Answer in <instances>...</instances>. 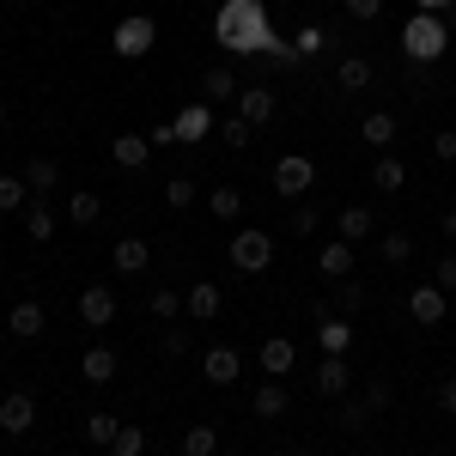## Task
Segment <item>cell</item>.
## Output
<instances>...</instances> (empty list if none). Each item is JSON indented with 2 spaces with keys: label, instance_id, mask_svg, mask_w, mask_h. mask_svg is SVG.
Masks as SVG:
<instances>
[{
  "label": "cell",
  "instance_id": "cell-46",
  "mask_svg": "<svg viewBox=\"0 0 456 456\" xmlns=\"http://www.w3.org/2000/svg\"><path fill=\"white\" fill-rule=\"evenodd\" d=\"M432 286H444V292H456V256H444V262H438V274H432Z\"/></svg>",
  "mask_w": 456,
  "mask_h": 456
},
{
  "label": "cell",
  "instance_id": "cell-10",
  "mask_svg": "<svg viewBox=\"0 0 456 456\" xmlns=\"http://www.w3.org/2000/svg\"><path fill=\"white\" fill-rule=\"evenodd\" d=\"M292 365H298V347H292L286 335H268V341H262V371H268V378H286Z\"/></svg>",
  "mask_w": 456,
  "mask_h": 456
},
{
  "label": "cell",
  "instance_id": "cell-13",
  "mask_svg": "<svg viewBox=\"0 0 456 456\" xmlns=\"http://www.w3.org/2000/svg\"><path fill=\"white\" fill-rule=\"evenodd\" d=\"M347 384H353L347 359H341V353H329V359L316 365V389H322V395H347Z\"/></svg>",
  "mask_w": 456,
  "mask_h": 456
},
{
  "label": "cell",
  "instance_id": "cell-8",
  "mask_svg": "<svg viewBox=\"0 0 456 456\" xmlns=\"http://www.w3.org/2000/svg\"><path fill=\"white\" fill-rule=\"evenodd\" d=\"M79 316H86L92 329H110V322H116V292H110V286H86V292H79Z\"/></svg>",
  "mask_w": 456,
  "mask_h": 456
},
{
  "label": "cell",
  "instance_id": "cell-41",
  "mask_svg": "<svg viewBox=\"0 0 456 456\" xmlns=\"http://www.w3.org/2000/svg\"><path fill=\"white\" fill-rule=\"evenodd\" d=\"M389 402H395V389H389L384 378H371V384H365V408H371V414H384Z\"/></svg>",
  "mask_w": 456,
  "mask_h": 456
},
{
  "label": "cell",
  "instance_id": "cell-23",
  "mask_svg": "<svg viewBox=\"0 0 456 456\" xmlns=\"http://www.w3.org/2000/svg\"><path fill=\"white\" fill-rule=\"evenodd\" d=\"M79 371H86V384H110V378H116V353H110V347H92L86 359H79Z\"/></svg>",
  "mask_w": 456,
  "mask_h": 456
},
{
  "label": "cell",
  "instance_id": "cell-12",
  "mask_svg": "<svg viewBox=\"0 0 456 456\" xmlns=\"http://www.w3.org/2000/svg\"><path fill=\"white\" fill-rule=\"evenodd\" d=\"M201 371H208L213 384L225 389V384H238V371H244V359H238L232 347H208V359H201Z\"/></svg>",
  "mask_w": 456,
  "mask_h": 456
},
{
  "label": "cell",
  "instance_id": "cell-25",
  "mask_svg": "<svg viewBox=\"0 0 456 456\" xmlns=\"http://www.w3.org/2000/svg\"><path fill=\"white\" fill-rule=\"evenodd\" d=\"M335 79H341V92H365V86H371V61H365V55H347V61L335 68Z\"/></svg>",
  "mask_w": 456,
  "mask_h": 456
},
{
  "label": "cell",
  "instance_id": "cell-27",
  "mask_svg": "<svg viewBox=\"0 0 456 456\" xmlns=\"http://www.w3.org/2000/svg\"><path fill=\"white\" fill-rule=\"evenodd\" d=\"M98 213H104V201H98L92 189H79V195H68V219H73V225H92Z\"/></svg>",
  "mask_w": 456,
  "mask_h": 456
},
{
  "label": "cell",
  "instance_id": "cell-38",
  "mask_svg": "<svg viewBox=\"0 0 456 456\" xmlns=\"http://www.w3.org/2000/svg\"><path fill=\"white\" fill-rule=\"evenodd\" d=\"M176 311H183V292L159 286V292H152V316H159V322H176Z\"/></svg>",
  "mask_w": 456,
  "mask_h": 456
},
{
  "label": "cell",
  "instance_id": "cell-40",
  "mask_svg": "<svg viewBox=\"0 0 456 456\" xmlns=\"http://www.w3.org/2000/svg\"><path fill=\"white\" fill-rule=\"evenodd\" d=\"M165 201H171V208H189V201H195V176H171V183H165Z\"/></svg>",
  "mask_w": 456,
  "mask_h": 456
},
{
  "label": "cell",
  "instance_id": "cell-33",
  "mask_svg": "<svg viewBox=\"0 0 456 456\" xmlns=\"http://www.w3.org/2000/svg\"><path fill=\"white\" fill-rule=\"evenodd\" d=\"M238 213H244V195H238L232 183H219V189H213V219H238Z\"/></svg>",
  "mask_w": 456,
  "mask_h": 456
},
{
  "label": "cell",
  "instance_id": "cell-7",
  "mask_svg": "<svg viewBox=\"0 0 456 456\" xmlns=\"http://www.w3.org/2000/svg\"><path fill=\"white\" fill-rule=\"evenodd\" d=\"M208 134H213V104H189V110L171 122V141H183V146L208 141Z\"/></svg>",
  "mask_w": 456,
  "mask_h": 456
},
{
  "label": "cell",
  "instance_id": "cell-36",
  "mask_svg": "<svg viewBox=\"0 0 456 456\" xmlns=\"http://www.w3.org/2000/svg\"><path fill=\"white\" fill-rule=\"evenodd\" d=\"M359 305H365V286H359V281H341V286H335V316H353Z\"/></svg>",
  "mask_w": 456,
  "mask_h": 456
},
{
  "label": "cell",
  "instance_id": "cell-32",
  "mask_svg": "<svg viewBox=\"0 0 456 456\" xmlns=\"http://www.w3.org/2000/svg\"><path fill=\"white\" fill-rule=\"evenodd\" d=\"M116 432H122V420H116V414H92V420H86V438H92V444H116Z\"/></svg>",
  "mask_w": 456,
  "mask_h": 456
},
{
  "label": "cell",
  "instance_id": "cell-1",
  "mask_svg": "<svg viewBox=\"0 0 456 456\" xmlns=\"http://www.w3.org/2000/svg\"><path fill=\"white\" fill-rule=\"evenodd\" d=\"M213 37H219L232 55H268V49L281 43L274 25H268V6H262V0H219Z\"/></svg>",
  "mask_w": 456,
  "mask_h": 456
},
{
  "label": "cell",
  "instance_id": "cell-24",
  "mask_svg": "<svg viewBox=\"0 0 456 456\" xmlns=\"http://www.w3.org/2000/svg\"><path fill=\"white\" fill-rule=\"evenodd\" d=\"M286 402H292V395H286V384H262V389H256V420H281Z\"/></svg>",
  "mask_w": 456,
  "mask_h": 456
},
{
  "label": "cell",
  "instance_id": "cell-34",
  "mask_svg": "<svg viewBox=\"0 0 456 456\" xmlns=\"http://www.w3.org/2000/svg\"><path fill=\"white\" fill-rule=\"evenodd\" d=\"M213 444H219V432H213V426H189V438H183V456H213Z\"/></svg>",
  "mask_w": 456,
  "mask_h": 456
},
{
  "label": "cell",
  "instance_id": "cell-6",
  "mask_svg": "<svg viewBox=\"0 0 456 456\" xmlns=\"http://www.w3.org/2000/svg\"><path fill=\"white\" fill-rule=\"evenodd\" d=\"M444 311H451V292H444V286H414V292H408V316L426 322V329L444 322Z\"/></svg>",
  "mask_w": 456,
  "mask_h": 456
},
{
  "label": "cell",
  "instance_id": "cell-26",
  "mask_svg": "<svg viewBox=\"0 0 456 456\" xmlns=\"http://www.w3.org/2000/svg\"><path fill=\"white\" fill-rule=\"evenodd\" d=\"M25 183H31V195H49V189L61 183V171H55V159H31V165H25Z\"/></svg>",
  "mask_w": 456,
  "mask_h": 456
},
{
  "label": "cell",
  "instance_id": "cell-50",
  "mask_svg": "<svg viewBox=\"0 0 456 456\" xmlns=\"http://www.w3.org/2000/svg\"><path fill=\"white\" fill-rule=\"evenodd\" d=\"M444 238H451V244H456V208L444 213Z\"/></svg>",
  "mask_w": 456,
  "mask_h": 456
},
{
  "label": "cell",
  "instance_id": "cell-5",
  "mask_svg": "<svg viewBox=\"0 0 456 456\" xmlns=\"http://www.w3.org/2000/svg\"><path fill=\"white\" fill-rule=\"evenodd\" d=\"M232 262H238L244 274H262V268L274 262V238H268V232H238V238H232Z\"/></svg>",
  "mask_w": 456,
  "mask_h": 456
},
{
  "label": "cell",
  "instance_id": "cell-19",
  "mask_svg": "<svg viewBox=\"0 0 456 456\" xmlns=\"http://www.w3.org/2000/svg\"><path fill=\"white\" fill-rule=\"evenodd\" d=\"M359 141L365 146H389L395 141V116H389V110H371V116L359 122Z\"/></svg>",
  "mask_w": 456,
  "mask_h": 456
},
{
  "label": "cell",
  "instance_id": "cell-9",
  "mask_svg": "<svg viewBox=\"0 0 456 456\" xmlns=\"http://www.w3.org/2000/svg\"><path fill=\"white\" fill-rule=\"evenodd\" d=\"M238 116H244L249 128L274 122V92H268V86H249V92H238Z\"/></svg>",
  "mask_w": 456,
  "mask_h": 456
},
{
  "label": "cell",
  "instance_id": "cell-15",
  "mask_svg": "<svg viewBox=\"0 0 456 456\" xmlns=\"http://www.w3.org/2000/svg\"><path fill=\"white\" fill-rule=\"evenodd\" d=\"M316 268H322L329 281H347V274H353V244H347V238L322 244V256H316Z\"/></svg>",
  "mask_w": 456,
  "mask_h": 456
},
{
  "label": "cell",
  "instance_id": "cell-48",
  "mask_svg": "<svg viewBox=\"0 0 456 456\" xmlns=\"http://www.w3.org/2000/svg\"><path fill=\"white\" fill-rule=\"evenodd\" d=\"M438 402H444V408L456 414V378H451V384H438Z\"/></svg>",
  "mask_w": 456,
  "mask_h": 456
},
{
  "label": "cell",
  "instance_id": "cell-45",
  "mask_svg": "<svg viewBox=\"0 0 456 456\" xmlns=\"http://www.w3.org/2000/svg\"><path fill=\"white\" fill-rule=\"evenodd\" d=\"M432 159H444V165H456V134H432Z\"/></svg>",
  "mask_w": 456,
  "mask_h": 456
},
{
  "label": "cell",
  "instance_id": "cell-2",
  "mask_svg": "<svg viewBox=\"0 0 456 456\" xmlns=\"http://www.w3.org/2000/svg\"><path fill=\"white\" fill-rule=\"evenodd\" d=\"M444 49H451V31H444L438 12H414V19L402 25V55H408V61H438Z\"/></svg>",
  "mask_w": 456,
  "mask_h": 456
},
{
  "label": "cell",
  "instance_id": "cell-4",
  "mask_svg": "<svg viewBox=\"0 0 456 456\" xmlns=\"http://www.w3.org/2000/svg\"><path fill=\"white\" fill-rule=\"evenodd\" d=\"M311 183H316V165L305 159V152H286L281 165H274V189H281L286 201H298V195H311Z\"/></svg>",
  "mask_w": 456,
  "mask_h": 456
},
{
  "label": "cell",
  "instance_id": "cell-18",
  "mask_svg": "<svg viewBox=\"0 0 456 456\" xmlns=\"http://www.w3.org/2000/svg\"><path fill=\"white\" fill-rule=\"evenodd\" d=\"M6 322H12V335H19V341H31V335H43V305H37V298H19Z\"/></svg>",
  "mask_w": 456,
  "mask_h": 456
},
{
  "label": "cell",
  "instance_id": "cell-31",
  "mask_svg": "<svg viewBox=\"0 0 456 456\" xmlns=\"http://www.w3.org/2000/svg\"><path fill=\"white\" fill-rule=\"evenodd\" d=\"M292 49H298V61H311V55L329 49V31H322V25H305V31L292 37Z\"/></svg>",
  "mask_w": 456,
  "mask_h": 456
},
{
  "label": "cell",
  "instance_id": "cell-17",
  "mask_svg": "<svg viewBox=\"0 0 456 456\" xmlns=\"http://www.w3.org/2000/svg\"><path fill=\"white\" fill-rule=\"evenodd\" d=\"M146 262H152L146 238H116V274H141Z\"/></svg>",
  "mask_w": 456,
  "mask_h": 456
},
{
  "label": "cell",
  "instance_id": "cell-39",
  "mask_svg": "<svg viewBox=\"0 0 456 456\" xmlns=\"http://www.w3.org/2000/svg\"><path fill=\"white\" fill-rule=\"evenodd\" d=\"M384 262H408V256H414V238H408V232H384Z\"/></svg>",
  "mask_w": 456,
  "mask_h": 456
},
{
  "label": "cell",
  "instance_id": "cell-51",
  "mask_svg": "<svg viewBox=\"0 0 456 456\" xmlns=\"http://www.w3.org/2000/svg\"><path fill=\"white\" fill-rule=\"evenodd\" d=\"M292 456H316V451H292Z\"/></svg>",
  "mask_w": 456,
  "mask_h": 456
},
{
  "label": "cell",
  "instance_id": "cell-49",
  "mask_svg": "<svg viewBox=\"0 0 456 456\" xmlns=\"http://www.w3.org/2000/svg\"><path fill=\"white\" fill-rule=\"evenodd\" d=\"M420 12H444V6H456V0H414Z\"/></svg>",
  "mask_w": 456,
  "mask_h": 456
},
{
  "label": "cell",
  "instance_id": "cell-47",
  "mask_svg": "<svg viewBox=\"0 0 456 456\" xmlns=\"http://www.w3.org/2000/svg\"><path fill=\"white\" fill-rule=\"evenodd\" d=\"M292 232H305V238H311V232H316V208H292Z\"/></svg>",
  "mask_w": 456,
  "mask_h": 456
},
{
  "label": "cell",
  "instance_id": "cell-44",
  "mask_svg": "<svg viewBox=\"0 0 456 456\" xmlns=\"http://www.w3.org/2000/svg\"><path fill=\"white\" fill-rule=\"evenodd\" d=\"M378 12H384V0H347V19H359V25L378 19Z\"/></svg>",
  "mask_w": 456,
  "mask_h": 456
},
{
  "label": "cell",
  "instance_id": "cell-16",
  "mask_svg": "<svg viewBox=\"0 0 456 456\" xmlns=\"http://www.w3.org/2000/svg\"><path fill=\"white\" fill-rule=\"evenodd\" d=\"M183 311L195 316V322H208V316H219V286H213V281L189 286V292H183Z\"/></svg>",
  "mask_w": 456,
  "mask_h": 456
},
{
  "label": "cell",
  "instance_id": "cell-3",
  "mask_svg": "<svg viewBox=\"0 0 456 456\" xmlns=\"http://www.w3.org/2000/svg\"><path fill=\"white\" fill-rule=\"evenodd\" d=\"M152 43H159V25H152L146 12H128V19L116 25V55H122V61H141Z\"/></svg>",
  "mask_w": 456,
  "mask_h": 456
},
{
  "label": "cell",
  "instance_id": "cell-42",
  "mask_svg": "<svg viewBox=\"0 0 456 456\" xmlns=\"http://www.w3.org/2000/svg\"><path fill=\"white\" fill-rule=\"evenodd\" d=\"M365 420H371L365 402H347V408H341V432H365Z\"/></svg>",
  "mask_w": 456,
  "mask_h": 456
},
{
  "label": "cell",
  "instance_id": "cell-14",
  "mask_svg": "<svg viewBox=\"0 0 456 456\" xmlns=\"http://www.w3.org/2000/svg\"><path fill=\"white\" fill-rule=\"evenodd\" d=\"M316 341H322V353H341V359H347V347H353V322L347 316H322V329H316Z\"/></svg>",
  "mask_w": 456,
  "mask_h": 456
},
{
  "label": "cell",
  "instance_id": "cell-11",
  "mask_svg": "<svg viewBox=\"0 0 456 456\" xmlns=\"http://www.w3.org/2000/svg\"><path fill=\"white\" fill-rule=\"evenodd\" d=\"M31 420H37V402L25 395V389L0 402V432H31Z\"/></svg>",
  "mask_w": 456,
  "mask_h": 456
},
{
  "label": "cell",
  "instance_id": "cell-22",
  "mask_svg": "<svg viewBox=\"0 0 456 456\" xmlns=\"http://www.w3.org/2000/svg\"><path fill=\"white\" fill-rule=\"evenodd\" d=\"M201 86H208V104H232V98L244 92V86H238V73H232V68H213L208 79H201Z\"/></svg>",
  "mask_w": 456,
  "mask_h": 456
},
{
  "label": "cell",
  "instance_id": "cell-43",
  "mask_svg": "<svg viewBox=\"0 0 456 456\" xmlns=\"http://www.w3.org/2000/svg\"><path fill=\"white\" fill-rule=\"evenodd\" d=\"M165 353H189V329H176V322H165Z\"/></svg>",
  "mask_w": 456,
  "mask_h": 456
},
{
  "label": "cell",
  "instance_id": "cell-20",
  "mask_svg": "<svg viewBox=\"0 0 456 456\" xmlns=\"http://www.w3.org/2000/svg\"><path fill=\"white\" fill-rule=\"evenodd\" d=\"M146 152H152V141H146V134H116V165H122V171H141Z\"/></svg>",
  "mask_w": 456,
  "mask_h": 456
},
{
  "label": "cell",
  "instance_id": "cell-35",
  "mask_svg": "<svg viewBox=\"0 0 456 456\" xmlns=\"http://www.w3.org/2000/svg\"><path fill=\"white\" fill-rule=\"evenodd\" d=\"M25 195H31V183H25V176H0V213H19Z\"/></svg>",
  "mask_w": 456,
  "mask_h": 456
},
{
  "label": "cell",
  "instance_id": "cell-37",
  "mask_svg": "<svg viewBox=\"0 0 456 456\" xmlns=\"http://www.w3.org/2000/svg\"><path fill=\"white\" fill-rule=\"evenodd\" d=\"M146 451V432L141 426H122V432H116V444H110V456H141Z\"/></svg>",
  "mask_w": 456,
  "mask_h": 456
},
{
  "label": "cell",
  "instance_id": "cell-30",
  "mask_svg": "<svg viewBox=\"0 0 456 456\" xmlns=\"http://www.w3.org/2000/svg\"><path fill=\"white\" fill-rule=\"evenodd\" d=\"M25 238H31V244H49V238H55V213L31 208V213H25Z\"/></svg>",
  "mask_w": 456,
  "mask_h": 456
},
{
  "label": "cell",
  "instance_id": "cell-21",
  "mask_svg": "<svg viewBox=\"0 0 456 456\" xmlns=\"http://www.w3.org/2000/svg\"><path fill=\"white\" fill-rule=\"evenodd\" d=\"M335 225H341V238H347V244H359L365 232H378V213H371V208H341Z\"/></svg>",
  "mask_w": 456,
  "mask_h": 456
},
{
  "label": "cell",
  "instance_id": "cell-52",
  "mask_svg": "<svg viewBox=\"0 0 456 456\" xmlns=\"http://www.w3.org/2000/svg\"><path fill=\"white\" fill-rule=\"evenodd\" d=\"M0 122H6V104H0Z\"/></svg>",
  "mask_w": 456,
  "mask_h": 456
},
{
  "label": "cell",
  "instance_id": "cell-28",
  "mask_svg": "<svg viewBox=\"0 0 456 456\" xmlns=\"http://www.w3.org/2000/svg\"><path fill=\"white\" fill-rule=\"evenodd\" d=\"M371 183H378L384 195H395V189L408 183V165H402V159H378V171H371Z\"/></svg>",
  "mask_w": 456,
  "mask_h": 456
},
{
  "label": "cell",
  "instance_id": "cell-29",
  "mask_svg": "<svg viewBox=\"0 0 456 456\" xmlns=\"http://www.w3.org/2000/svg\"><path fill=\"white\" fill-rule=\"evenodd\" d=\"M219 141L232 146V152H244V146H249V141H256V128H249L244 116H225V122H219Z\"/></svg>",
  "mask_w": 456,
  "mask_h": 456
}]
</instances>
